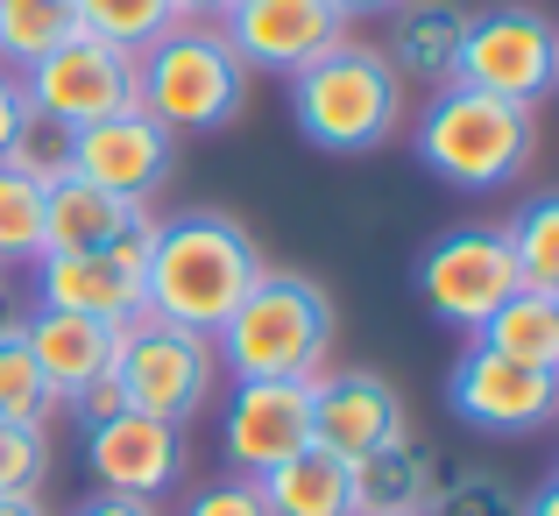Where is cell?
<instances>
[{"mask_svg": "<svg viewBox=\"0 0 559 516\" xmlns=\"http://www.w3.org/2000/svg\"><path fill=\"white\" fill-rule=\"evenodd\" d=\"M404 439V396L369 368L312 382V446H326L333 460H361V453Z\"/></svg>", "mask_w": 559, "mask_h": 516, "instance_id": "cell-16", "label": "cell"}, {"mask_svg": "<svg viewBox=\"0 0 559 516\" xmlns=\"http://www.w3.org/2000/svg\"><path fill=\"white\" fill-rule=\"evenodd\" d=\"M178 516H270V509H262V495H255L248 475H227V481H213V489H199Z\"/></svg>", "mask_w": 559, "mask_h": 516, "instance_id": "cell-31", "label": "cell"}, {"mask_svg": "<svg viewBox=\"0 0 559 516\" xmlns=\"http://www.w3.org/2000/svg\"><path fill=\"white\" fill-rule=\"evenodd\" d=\"M219 446L234 475H270L276 460L312 446V382H234L219 410Z\"/></svg>", "mask_w": 559, "mask_h": 516, "instance_id": "cell-15", "label": "cell"}, {"mask_svg": "<svg viewBox=\"0 0 559 516\" xmlns=\"http://www.w3.org/2000/svg\"><path fill=\"white\" fill-rule=\"evenodd\" d=\"M219 36L234 43V57L248 71L298 79L305 64H319L326 50L347 43V14L333 0H234L219 14Z\"/></svg>", "mask_w": 559, "mask_h": 516, "instance_id": "cell-12", "label": "cell"}, {"mask_svg": "<svg viewBox=\"0 0 559 516\" xmlns=\"http://www.w3.org/2000/svg\"><path fill=\"white\" fill-rule=\"evenodd\" d=\"M439 475H447L439 453L404 432L390 446L347 460V503H355V516H425L439 495Z\"/></svg>", "mask_w": 559, "mask_h": 516, "instance_id": "cell-19", "label": "cell"}, {"mask_svg": "<svg viewBox=\"0 0 559 516\" xmlns=\"http://www.w3.org/2000/svg\"><path fill=\"white\" fill-rule=\"evenodd\" d=\"M270 269L255 248V233L234 213H178L156 219L150 241V269H142V312L170 319V326H191L213 340L219 319L248 298V284Z\"/></svg>", "mask_w": 559, "mask_h": 516, "instance_id": "cell-1", "label": "cell"}, {"mask_svg": "<svg viewBox=\"0 0 559 516\" xmlns=\"http://www.w3.org/2000/svg\"><path fill=\"white\" fill-rule=\"evenodd\" d=\"M170 164H178V135H164L142 107L107 113L93 128H71V177L114 191V199L156 205V191L170 184Z\"/></svg>", "mask_w": 559, "mask_h": 516, "instance_id": "cell-14", "label": "cell"}, {"mask_svg": "<svg viewBox=\"0 0 559 516\" xmlns=\"http://www.w3.org/2000/svg\"><path fill=\"white\" fill-rule=\"evenodd\" d=\"M150 241H156V213L135 233H121L99 255H36V304L50 312H79V319H107L128 326L142 319V269H150Z\"/></svg>", "mask_w": 559, "mask_h": 516, "instance_id": "cell-10", "label": "cell"}, {"mask_svg": "<svg viewBox=\"0 0 559 516\" xmlns=\"http://www.w3.org/2000/svg\"><path fill=\"white\" fill-rule=\"evenodd\" d=\"M213 353L234 382H319L333 353V298L298 269H262L219 319Z\"/></svg>", "mask_w": 559, "mask_h": 516, "instance_id": "cell-2", "label": "cell"}, {"mask_svg": "<svg viewBox=\"0 0 559 516\" xmlns=\"http://www.w3.org/2000/svg\"><path fill=\"white\" fill-rule=\"evenodd\" d=\"M50 481V432L0 418V495H43Z\"/></svg>", "mask_w": 559, "mask_h": 516, "instance_id": "cell-30", "label": "cell"}, {"mask_svg": "<svg viewBox=\"0 0 559 516\" xmlns=\"http://www.w3.org/2000/svg\"><path fill=\"white\" fill-rule=\"evenodd\" d=\"M156 205H135V199H114V191L85 184V177H57L43 191V255H99L114 248L121 233H135Z\"/></svg>", "mask_w": 559, "mask_h": 516, "instance_id": "cell-18", "label": "cell"}, {"mask_svg": "<svg viewBox=\"0 0 559 516\" xmlns=\"http://www.w3.org/2000/svg\"><path fill=\"white\" fill-rule=\"evenodd\" d=\"M28 121V93H22V71H8L0 64V164H8V142H14V128Z\"/></svg>", "mask_w": 559, "mask_h": 516, "instance_id": "cell-33", "label": "cell"}, {"mask_svg": "<svg viewBox=\"0 0 559 516\" xmlns=\"http://www.w3.org/2000/svg\"><path fill=\"white\" fill-rule=\"evenodd\" d=\"M503 241L524 290H559V199H532L524 213H510Z\"/></svg>", "mask_w": 559, "mask_h": 516, "instance_id": "cell-26", "label": "cell"}, {"mask_svg": "<svg viewBox=\"0 0 559 516\" xmlns=\"http://www.w3.org/2000/svg\"><path fill=\"white\" fill-rule=\"evenodd\" d=\"M411 284H418V304L439 326L475 333L510 290H524V276H518V262H510L503 227H453L418 255Z\"/></svg>", "mask_w": 559, "mask_h": 516, "instance_id": "cell-8", "label": "cell"}, {"mask_svg": "<svg viewBox=\"0 0 559 516\" xmlns=\"http://www.w3.org/2000/svg\"><path fill=\"white\" fill-rule=\"evenodd\" d=\"M71 410H79V424H107V418H121L128 410V389H121V375H99V382H85L79 396H71Z\"/></svg>", "mask_w": 559, "mask_h": 516, "instance_id": "cell-32", "label": "cell"}, {"mask_svg": "<svg viewBox=\"0 0 559 516\" xmlns=\"http://www.w3.org/2000/svg\"><path fill=\"white\" fill-rule=\"evenodd\" d=\"M14 333H22L28 361L43 368V382H50L57 404H71L85 382L107 375V368H114V340H121V326H107V319L50 312V304H36L28 319H14Z\"/></svg>", "mask_w": 559, "mask_h": 516, "instance_id": "cell-17", "label": "cell"}, {"mask_svg": "<svg viewBox=\"0 0 559 516\" xmlns=\"http://www.w3.org/2000/svg\"><path fill=\"white\" fill-rule=\"evenodd\" d=\"M234 0H178V22H219Z\"/></svg>", "mask_w": 559, "mask_h": 516, "instance_id": "cell-35", "label": "cell"}, {"mask_svg": "<svg viewBox=\"0 0 559 516\" xmlns=\"http://www.w3.org/2000/svg\"><path fill=\"white\" fill-rule=\"evenodd\" d=\"M447 404L475 432H546L559 410V368H524L467 340L447 375Z\"/></svg>", "mask_w": 559, "mask_h": 516, "instance_id": "cell-11", "label": "cell"}, {"mask_svg": "<svg viewBox=\"0 0 559 516\" xmlns=\"http://www.w3.org/2000/svg\"><path fill=\"white\" fill-rule=\"evenodd\" d=\"M425 516H524V495L496 467H453V475H439V495Z\"/></svg>", "mask_w": 559, "mask_h": 516, "instance_id": "cell-28", "label": "cell"}, {"mask_svg": "<svg viewBox=\"0 0 559 516\" xmlns=\"http://www.w3.org/2000/svg\"><path fill=\"white\" fill-rule=\"evenodd\" d=\"M290 121L326 156H376L404 121V79L382 64L376 43L347 36L341 50H326L290 79Z\"/></svg>", "mask_w": 559, "mask_h": 516, "instance_id": "cell-5", "label": "cell"}, {"mask_svg": "<svg viewBox=\"0 0 559 516\" xmlns=\"http://www.w3.org/2000/svg\"><path fill=\"white\" fill-rule=\"evenodd\" d=\"M524 516H559V475H546V489L524 503Z\"/></svg>", "mask_w": 559, "mask_h": 516, "instance_id": "cell-37", "label": "cell"}, {"mask_svg": "<svg viewBox=\"0 0 559 516\" xmlns=\"http://www.w3.org/2000/svg\"><path fill=\"white\" fill-rule=\"evenodd\" d=\"M390 22V43H382V64L396 79H418V85H453V64H461V36H467V8L461 0H404Z\"/></svg>", "mask_w": 559, "mask_h": 516, "instance_id": "cell-20", "label": "cell"}, {"mask_svg": "<svg viewBox=\"0 0 559 516\" xmlns=\"http://www.w3.org/2000/svg\"><path fill=\"white\" fill-rule=\"evenodd\" d=\"M333 8H341L347 22H361V14H396L404 0H333Z\"/></svg>", "mask_w": 559, "mask_h": 516, "instance_id": "cell-36", "label": "cell"}, {"mask_svg": "<svg viewBox=\"0 0 559 516\" xmlns=\"http://www.w3.org/2000/svg\"><path fill=\"white\" fill-rule=\"evenodd\" d=\"M0 516H43L36 495H0Z\"/></svg>", "mask_w": 559, "mask_h": 516, "instance_id": "cell-38", "label": "cell"}, {"mask_svg": "<svg viewBox=\"0 0 559 516\" xmlns=\"http://www.w3.org/2000/svg\"><path fill=\"white\" fill-rule=\"evenodd\" d=\"M57 410H64V404L50 396L43 368L28 361L22 333H14V319H8V326H0V418H8V424H36V432H50Z\"/></svg>", "mask_w": 559, "mask_h": 516, "instance_id": "cell-25", "label": "cell"}, {"mask_svg": "<svg viewBox=\"0 0 559 516\" xmlns=\"http://www.w3.org/2000/svg\"><path fill=\"white\" fill-rule=\"evenodd\" d=\"M22 93H28V113H43V121L93 128L107 113L135 107V57L79 28L71 43H57L50 57H36L22 71Z\"/></svg>", "mask_w": 559, "mask_h": 516, "instance_id": "cell-9", "label": "cell"}, {"mask_svg": "<svg viewBox=\"0 0 559 516\" xmlns=\"http://www.w3.org/2000/svg\"><path fill=\"white\" fill-rule=\"evenodd\" d=\"M71 36H79L71 0H0V64L8 71H28L36 57H50Z\"/></svg>", "mask_w": 559, "mask_h": 516, "instance_id": "cell-23", "label": "cell"}, {"mask_svg": "<svg viewBox=\"0 0 559 516\" xmlns=\"http://www.w3.org/2000/svg\"><path fill=\"white\" fill-rule=\"evenodd\" d=\"M255 495L270 516H355V503H347V460H333L326 446H305L290 460H276L270 475H255Z\"/></svg>", "mask_w": 559, "mask_h": 516, "instance_id": "cell-21", "label": "cell"}, {"mask_svg": "<svg viewBox=\"0 0 559 516\" xmlns=\"http://www.w3.org/2000/svg\"><path fill=\"white\" fill-rule=\"evenodd\" d=\"M85 475L99 495L156 503L185 481V424H164L150 410H121L107 424H85Z\"/></svg>", "mask_w": 559, "mask_h": 516, "instance_id": "cell-13", "label": "cell"}, {"mask_svg": "<svg viewBox=\"0 0 559 516\" xmlns=\"http://www.w3.org/2000/svg\"><path fill=\"white\" fill-rule=\"evenodd\" d=\"M79 8V28L99 43H114V50H150L156 36H164L170 22H178V0H71Z\"/></svg>", "mask_w": 559, "mask_h": 516, "instance_id": "cell-24", "label": "cell"}, {"mask_svg": "<svg viewBox=\"0 0 559 516\" xmlns=\"http://www.w3.org/2000/svg\"><path fill=\"white\" fill-rule=\"evenodd\" d=\"M71 516H164L156 503H128V495H85Z\"/></svg>", "mask_w": 559, "mask_h": 516, "instance_id": "cell-34", "label": "cell"}, {"mask_svg": "<svg viewBox=\"0 0 559 516\" xmlns=\"http://www.w3.org/2000/svg\"><path fill=\"white\" fill-rule=\"evenodd\" d=\"M135 107L164 135H219L248 107V64L219 22H170L150 50H135Z\"/></svg>", "mask_w": 559, "mask_h": 516, "instance_id": "cell-3", "label": "cell"}, {"mask_svg": "<svg viewBox=\"0 0 559 516\" xmlns=\"http://www.w3.org/2000/svg\"><path fill=\"white\" fill-rule=\"evenodd\" d=\"M559 79V28L532 0H503V8L467 14L461 36V64H453V85H475L489 99H518V107H538Z\"/></svg>", "mask_w": 559, "mask_h": 516, "instance_id": "cell-7", "label": "cell"}, {"mask_svg": "<svg viewBox=\"0 0 559 516\" xmlns=\"http://www.w3.org/2000/svg\"><path fill=\"white\" fill-rule=\"evenodd\" d=\"M8 164L50 191L57 177H71V128H64V121H43V113H28V121L14 128V142H8Z\"/></svg>", "mask_w": 559, "mask_h": 516, "instance_id": "cell-29", "label": "cell"}, {"mask_svg": "<svg viewBox=\"0 0 559 516\" xmlns=\"http://www.w3.org/2000/svg\"><path fill=\"white\" fill-rule=\"evenodd\" d=\"M538 149V107L489 99L475 85H439L418 113V164L453 191L518 184Z\"/></svg>", "mask_w": 559, "mask_h": 516, "instance_id": "cell-4", "label": "cell"}, {"mask_svg": "<svg viewBox=\"0 0 559 516\" xmlns=\"http://www.w3.org/2000/svg\"><path fill=\"white\" fill-rule=\"evenodd\" d=\"M43 255V184L0 164V269H28Z\"/></svg>", "mask_w": 559, "mask_h": 516, "instance_id": "cell-27", "label": "cell"}, {"mask_svg": "<svg viewBox=\"0 0 559 516\" xmlns=\"http://www.w3.org/2000/svg\"><path fill=\"white\" fill-rule=\"evenodd\" d=\"M114 375L128 389V410H150L164 424H191L219 389V353L205 333L170 326V319H128L114 340Z\"/></svg>", "mask_w": 559, "mask_h": 516, "instance_id": "cell-6", "label": "cell"}, {"mask_svg": "<svg viewBox=\"0 0 559 516\" xmlns=\"http://www.w3.org/2000/svg\"><path fill=\"white\" fill-rule=\"evenodd\" d=\"M467 340H481L489 353L524 368H559V290H510Z\"/></svg>", "mask_w": 559, "mask_h": 516, "instance_id": "cell-22", "label": "cell"}]
</instances>
